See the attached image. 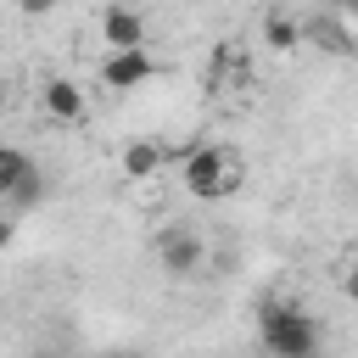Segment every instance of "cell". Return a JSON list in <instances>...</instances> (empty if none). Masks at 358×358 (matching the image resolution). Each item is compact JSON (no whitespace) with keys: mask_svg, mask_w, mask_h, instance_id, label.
Segmentation results:
<instances>
[{"mask_svg":"<svg viewBox=\"0 0 358 358\" xmlns=\"http://www.w3.org/2000/svg\"><path fill=\"white\" fill-rule=\"evenodd\" d=\"M179 185L196 201H224V196L241 190V157L224 151V145H190L185 162H179Z\"/></svg>","mask_w":358,"mask_h":358,"instance_id":"1","label":"cell"},{"mask_svg":"<svg viewBox=\"0 0 358 358\" xmlns=\"http://www.w3.org/2000/svg\"><path fill=\"white\" fill-rule=\"evenodd\" d=\"M257 341L280 358H302L324 341V330L313 324V313H302L296 302H263L257 308Z\"/></svg>","mask_w":358,"mask_h":358,"instance_id":"2","label":"cell"},{"mask_svg":"<svg viewBox=\"0 0 358 358\" xmlns=\"http://www.w3.org/2000/svg\"><path fill=\"white\" fill-rule=\"evenodd\" d=\"M151 73H157V62H151V50H145V45H123V50H106V56H101V84H106V90H117V95L140 90Z\"/></svg>","mask_w":358,"mask_h":358,"instance_id":"3","label":"cell"},{"mask_svg":"<svg viewBox=\"0 0 358 358\" xmlns=\"http://www.w3.org/2000/svg\"><path fill=\"white\" fill-rule=\"evenodd\" d=\"M157 257H162V268L168 274H196L201 263H207V246H201V235L196 229H185V224H173V229H162L157 235Z\"/></svg>","mask_w":358,"mask_h":358,"instance_id":"4","label":"cell"},{"mask_svg":"<svg viewBox=\"0 0 358 358\" xmlns=\"http://www.w3.org/2000/svg\"><path fill=\"white\" fill-rule=\"evenodd\" d=\"M39 112H45L50 123H84V117H90V95H84V84H73V78H45V84H39Z\"/></svg>","mask_w":358,"mask_h":358,"instance_id":"5","label":"cell"},{"mask_svg":"<svg viewBox=\"0 0 358 358\" xmlns=\"http://www.w3.org/2000/svg\"><path fill=\"white\" fill-rule=\"evenodd\" d=\"M101 45L123 50V45H145V17L134 6H106L101 11Z\"/></svg>","mask_w":358,"mask_h":358,"instance_id":"6","label":"cell"},{"mask_svg":"<svg viewBox=\"0 0 358 358\" xmlns=\"http://www.w3.org/2000/svg\"><path fill=\"white\" fill-rule=\"evenodd\" d=\"M162 168V151L151 145V140H134V145H123V173L129 179H151Z\"/></svg>","mask_w":358,"mask_h":358,"instance_id":"7","label":"cell"},{"mask_svg":"<svg viewBox=\"0 0 358 358\" xmlns=\"http://www.w3.org/2000/svg\"><path fill=\"white\" fill-rule=\"evenodd\" d=\"M34 173H39V168L28 162V151H17V145L0 151V196H11V190H17L22 179H34Z\"/></svg>","mask_w":358,"mask_h":358,"instance_id":"8","label":"cell"},{"mask_svg":"<svg viewBox=\"0 0 358 358\" xmlns=\"http://www.w3.org/2000/svg\"><path fill=\"white\" fill-rule=\"evenodd\" d=\"M263 39H268L274 50H296V22H291V17H268V22H263Z\"/></svg>","mask_w":358,"mask_h":358,"instance_id":"9","label":"cell"},{"mask_svg":"<svg viewBox=\"0 0 358 358\" xmlns=\"http://www.w3.org/2000/svg\"><path fill=\"white\" fill-rule=\"evenodd\" d=\"M56 6H62V0H17L22 17H45V11H56Z\"/></svg>","mask_w":358,"mask_h":358,"instance_id":"10","label":"cell"},{"mask_svg":"<svg viewBox=\"0 0 358 358\" xmlns=\"http://www.w3.org/2000/svg\"><path fill=\"white\" fill-rule=\"evenodd\" d=\"M341 291H347V296H352V302H358V263H352V268H347V274H341Z\"/></svg>","mask_w":358,"mask_h":358,"instance_id":"11","label":"cell"},{"mask_svg":"<svg viewBox=\"0 0 358 358\" xmlns=\"http://www.w3.org/2000/svg\"><path fill=\"white\" fill-rule=\"evenodd\" d=\"M347 11H352V17H358V0H347Z\"/></svg>","mask_w":358,"mask_h":358,"instance_id":"12","label":"cell"}]
</instances>
